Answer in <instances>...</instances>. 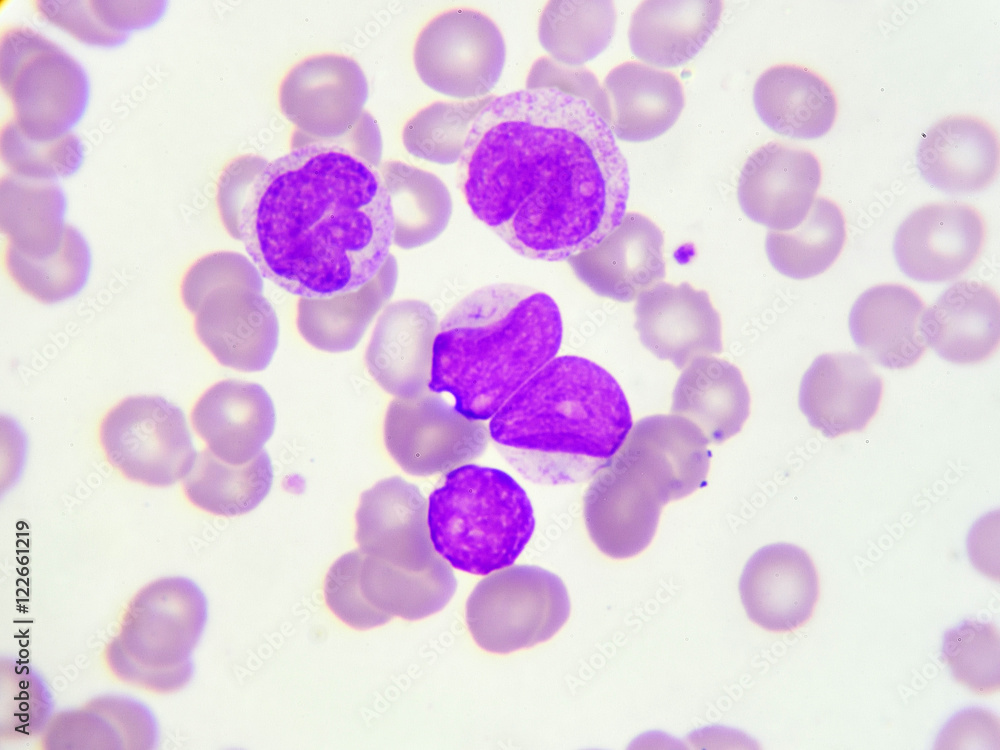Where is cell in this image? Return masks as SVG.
<instances>
[{
	"mask_svg": "<svg viewBox=\"0 0 1000 750\" xmlns=\"http://www.w3.org/2000/svg\"><path fill=\"white\" fill-rule=\"evenodd\" d=\"M571 603L564 582L534 565H515L480 580L467 599L465 618L477 645L507 654L552 638Z\"/></svg>",
	"mask_w": 1000,
	"mask_h": 750,
	"instance_id": "cell-8",
	"label": "cell"
},
{
	"mask_svg": "<svg viewBox=\"0 0 1000 750\" xmlns=\"http://www.w3.org/2000/svg\"><path fill=\"white\" fill-rule=\"evenodd\" d=\"M616 19L612 1H549L539 21V42L553 61L579 67L608 47Z\"/></svg>",
	"mask_w": 1000,
	"mask_h": 750,
	"instance_id": "cell-36",
	"label": "cell"
},
{
	"mask_svg": "<svg viewBox=\"0 0 1000 750\" xmlns=\"http://www.w3.org/2000/svg\"><path fill=\"white\" fill-rule=\"evenodd\" d=\"M383 438L392 459L407 474H443L480 457L490 434L483 421L459 413L438 393L393 399Z\"/></svg>",
	"mask_w": 1000,
	"mask_h": 750,
	"instance_id": "cell-13",
	"label": "cell"
},
{
	"mask_svg": "<svg viewBox=\"0 0 1000 750\" xmlns=\"http://www.w3.org/2000/svg\"><path fill=\"white\" fill-rule=\"evenodd\" d=\"M632 424L626 396L606 369L562 355L501 406L488 430L522 477L556 486L591 479L620 449Z\"/></svg>",
	"mask_w": 1000,
	"mask_h": 750,
	"instance_id": "cell-3",
	"label": "cell"
},
{
	"mask_svg": "<svg viewBox=\"0 0 1000 750\" xmlns=\"http://www.w3.org/2000/svg\"><path fill=\"white\" fill-rule=\"evenodd\" d=\"M1 158L13 175L54 181L77 172L84 160V148L71 132L39 141L25 136L10 120L1 130Z\"/></svg>",
	"mask_w": 1000,
	"mask_h": 750,
	"instance_id": "cell-40",
	"label": "cell"
},
{
	"mask_svg": "<svg viewBox=\"0 0 1000 750\" xmlns=\"http://www.w3.org/2000/svg\"><path fill=\"white\" fill-rule=\"evenodd\" d=\"M634 312L642 345L677 369L723 350L719 313L707 292L687 282L657 283L638 297Z\"/></svg>",
	"mask_w": 1000,
	"mask_h": 750,
	"instance_id": "cell-18",
	"label": "cell"
},
{
	"mask_svg": "<svg viewBox=\"0 0 1000 750\" xmlns=\"http://www.w3.org/2000/svg\"><path fill=\"white\" fill-rule=\"evenodd\" d=\"M356 541L363 552L411 574L434 575L445 565L430 539L426 498L399 476L382 479L361 494Z\"/></svg>",
	"mask_w": 1000,
	"mask_h": 750,
	"instance_id": "cell-15",
	"label": "cell"
},
{
	"mask_svg": "<svg viewBox=\"0 0 1000 750\" xmlns=\"http://www.w3.org/2000/svg\"><path fill=\"white\" fill-rule=\"evenodd\" d=\"M368 95L366 76L355 60L321 54L292 66L277 97L281 113L300 135L301 147L307 141L332 143L350 136L365 115Z\"/></svg>",
	"mask_w": 1000,
	"mask_h": 750,
	"instance_id": "cell-14",
	"label": "cell"
},
{
	"mask_svg": "<svg viewBox=\"0 0 1000 750\" xmlns=\"http://www.w3.org/2000/svg\"><path fill=\"white\" fill-rule=\"evenodd\" d=\"M31 3L40 17L89 45L117 46L127 38V35L112 32L99 21L91 1L42 0Z\"/></svg>",
	"mask_w": 1000,
	"mask_h": 750,
	"instance_id": "cell-41",
	"label": "cell"
},
{
	"mask_svg": "<svg viewBox=\"0 0 1000 750\" xmlns=\"http://www.w3.org/2000/svg\"><path fill=\"white\" fill-rule=\"evenodd\" d=\"M942 652L958 683L979 696L999 692L1000 638L995 625L965 621L946 633Z\"/></svg>",
	"mask_w": 1000,
	"mask_h": 750,
	"instance_id": "cell-39",
	"label": "cell"
},
{
	"mask_svg": "<svg viewBox=\"0 0 1000 750\" xmlns=\"http://www.w3.org/2000/svg\"><path fill=\"white\" fill-rule=\"evenodd\" d=\"M397 279V261L390 254L376 276L358 289L329 297H300L295 317L299 334L320 351L353 350L391 299Z\"/></svg>",
	"mask_w": 1000,
	"mask_h": 750,
	"instance_id": "cell-31",
	"label": "cell"
},
{
	"mask_svg": "<svg viewBox=\"0 0 1000 750\" xmlns=\"http://www.w3.org/2000/svg\"><path fill=\"white\" fill-rule=\"evenodd\" d=\"M753 104L770 130L791 139L824 136L837 114L830 84L813 70L791 63L774 65L758 77Z\"/></svg>",
	"mask_w": 1000,
	"mask_h": 750,
	"instance_id": "cell-29",
	"label": "cell"
},
{
	"mask_svg": "<svg viewBox=\"0 0 1000 750\" xmlns=\"http://www.w3.org/2000/svg\"><path fill=\"white\" fill-rule=\"evenodd\" d=\"M723 10L718 0H647L634 10L629 30L633 55L654 68L687 64L718 28Z\"/></svg>",
	"mask_w": 1000,
	"mask_h": 750,
	"instance_id": "cell-27",
	"label": "cell"
},
{
	"mask_svg": "<svg viewBox=\"0 0 1000 750\" xmlns=\"http://www.w3.org/2000/svg\"><path fill=\"white\" fill-rule=\"evenodd\" d=\"M739 592L749 618L764 629L787 632L811 618L819 580L810 556L787 543L766 545L745 564Z\"/></svg>",
	"mask_w": 1000,
	"mask_h": 750,
	"instance_id": "cell-20",
	"label": "cell"
},
{
	"mask_svg": "<svg viewBox=\"0 0 1000 750\" xmlns=\"http://www.w3.org/2000/svg\"><path fill=\"white\" fill-rule=\"evenodd\" d=\"M437 316L420 300L386 306L365 352L367 370L387 393L412 398L429 391Z\"/></svg>",
	"mask_w": 1000,
	"mask_h": 750,
	"instance_id": "cell-22",
	"label": "cell"
},
{
	"mask_svg": "<svg viewBox=\"0 0 1000 750\" xmlns=\"http://www.w3.org/2000/svg\"><path fill=\"white\" fill-rule=\"evenodd\" d=\"M0 81L12 108L11 121L34 140L69 133L88 106L90 83L82 66L26 26L2 29Z\"/></svg>",
	"mask_w": 1000,
	"mask_h": 750,
	"instance_id": "cell-7",
	"label": "cell"
},
{
	"mask_svg": "<svg viewBox=\"0 0 1000 750\" xmlns=\"http://www.w3.org/2000/svg\"><path fill=\"white\" fill-rule=\"evenodd\" d=\"M916 162L923 179L937 190L955 195L978 193L999 171L997 132L976 116H947L924 134Z\"/></svg>",
	"mask_w": 1000,
	"mask_h": 750,
	"instance_id": "cell-24",
	"label": "cell"
},
{
	"mask_svg": "<svg viewBox=\"0 0 1000 750\" xmlns=\"http://www.w3.org/2000/svg\"><path fill=\"white\" fill-rule=\"evenodd\" d=\"M393 215V244L415 249L437 239L452 216L453 202L435 174L399 160L378 167Z\"/></svg>",
	"mask_w": 1000,
	"mask_h": 750,
	"instance_id": "cell-33",
	"label": "cell"
},
{
	"mask_svg": "<svg viewBox=\"0 0 1000 750\" xmlns=\"http://www.w3.org/2000/svg\"><path fill=\"white\" fill-rule=\"evenodd\" d=\"M1000 306L996 291L979 281H959L925 309L928 346L954 364H977L999 346Z\"/></svg>",
	"mask_w": 1000,
	"mask_h": 750,
	"instance_id": "cell-26",
	"label": "cell"
},
{
	"mask_svg": "<svg viewBox=\"0 0 1000 750\" xmlns=\"http://www.w3.org/2000/svg\"><path fill=\"white\" fill-rule=\"evenodd\" d=\"M986 224L972 205L936 202L909 214L899 225L893 253L900 270L923 283L951 281L978 259Z\"/></svg>",
	"mask_w": 1000,
	"mask_h": 750,
	"instance_id": "cell-16",
	"label": "cell"
},
{
	"mask_svg": "<svg viewBox=\"0 0 1000 750\" xmlns=\"http://www.w3.org/2000/svg\"><path fill=\"white\" fill-rule=\"evenodd\" d=\"M273 477L271 458L265 450L246 464L231 465L206 448L197 454L183 479V489L188 500L206 512L240 516L265 499Z\"/></svg>",
	"mask_w": 1000,
	"mask_h": 750,
	"instance_id": "cell-34",
	"label": "cell"
},
{
	"mask_svg": "<svg viewBox=\"0 0 1000 750\" xmlns=\"http://www.w3.org/2000/svg\"><path fill=\"white\" fill-rule=\"evenodd\" d=\"M494 97L436 101L417 111L404 125L402 142L412 156L449 165L459 161L470 129Z\"/></svg>",
	"mask_w": 1000,
	"mask_h": 750,
	"instance_id": "cell-38",
	"label": "cell"
},
{
	"mask_svg": "<svg viewBox=\"0 0 1000 750\" xmlns=\"http://www.w3.org/2000/svg\"><path fill=\"white\" fill-rule=\"evenodd\" d=\"M180 295L198 340L221 365L242 372L269 366L280 330L263 292L236 282L204 284L182 277Z\"/></svg>",
	"mask_w": 1000,
	"mask_h": 750,
	"instance_id": "cell-11",
	"label": "cell"
},
{
	"mask_svg": "<svg viewBox=\"0 0 1000 750\" xmlns=\"http://www.w3.org/2000/svg\"><path fill=\"white\" fill-rule=\"evenodd\" d=\"M883 382L863 356L826 353L804 373L798 404L809 424L835 438L863 430L877 413Z\"/></svg>",
	"mask_w": 1000,
	"mask_h": 750,
	"instance_id": "cell-21",
	"label": "cell"
},
{
	"mask_svg": "<svg viewBox=\"0 0 1000 750\" xmlns=\"http://www.w3.org/2000/svg\"><path fill=\"white\" fill-rule=\"evenodd\" d=\"M454 593L360 549L340 556L324 581L328 608L358 630L384 625L395 617L410 621L428 617L442 610Z\"/></svg>",
	"mask_w": 1000,
	"mask_h": 750,
	"instance_id": "cell-12",
	"label": "cell"
},
{
	"mask_svg": "<svg viewBox=\"0 0 1000 750\" xmlns=\"http://www.w3.org/2000/svg\"><path fill=\"white\" fill-rule=\"evenodd\" d=\"M260 158L242 156L223 169L217 184V207L223 226L240 240L239 217L249 188L259 168Z\"/></svg>",
	"mask_w": 1000,
	"mask_h": 750,
	"instance_id": "cell-43",
	"label": "cell"
},
{
	"mask_svg": "<svg viewBox=\"0 0 1000 750\" xmlns=\"http://www.w3.org/2000/svg\"><path fill=\"white\" fill-rule=\"evenodd\" d=\"M191 421L217 458L243 465L263 451L274 432L276 413L270 395L260 384L225 379L198 398Z\"/></svg>",
	"mask_w": 1000,
	"mask_h": 750,
	"instance_id": "cell-23",
	"label": "cell"
},
{
	"mask_svg": "<svg viewBox=\"0 0 1000 750\" xmlns=\"http://www.w3.org/2000/svg\"><path fill=\"white\" fill-rule=\"evenodd\" d=\"M477 219L518 254L563 261L600 243L625 215L627 161L606 120L556 89L495 97L457 165Z\"/></svg>",
	"mask_w": 1000,
	"mask_h": 750,
	"instance_id": "cell-1",
	"label": "cell"
},
{
	"mask_svg": "<svg viewBox=\"0 0 1000 750\" xmlns=\"http://www.w3.org/2000/svg\"><path fill=\"white\" fill-rule=\"evenodd\" d=\"M671 412L693 422L709 442L720 444L743 428L750 413V394L735 365L701 356L680 374Z\"/></svg>",
	"mask_w": 1000,
	"mask_h": 750,
	"instance_id": "cell-30",
	"label": "cell"
},
{
	"mask_svg": "<svg viewBox=\"0 0 1000 750\" xmlns=\"http://www.w3.org/2000/svg\"><path fill=\"white\" fill-rule=\"evenodd\" d=\"M562 336L547 293L514 283L479 288L438 324L428 389L450 393L465 417L487 420L556 357Z\"/></svg>",
	"mask_w": 1000,
	"mask_h": 750,
	"instance_id": "cell-4",
	"label": "cell"
},
{
	"mask_svg": "<svg viewBox=\"0 0 1000 750\" xmlns=\"http://www.w3.org/2000/svg\"><path fill=\"white\" fill-rule=\"evenodd\" d=\"M0 195L5 246L35 257L61 246L68 225L64 222L67 202L56 182L5 175Z\"/></svg>",
	"mask_w": 1000,
	"mask_h": 750,
	"instance_id": "cell-32",
	"label": "cell"
},
{
	"mask_svg": "<svg viewBox=\"0 0 1000 750\" xmlns=\"http://www.w3.org/2000/svg\"><path fill=\"white\" fill-rule=\"evenodd\" d=\"M527 89H556L582 98L609 123L610 110L606 94L595 76L587 69L567 67L551 58L542 57L532 66L526 82Z\"/></svg>",
	"mask_w": 1000,
	"mask_h": 750,
	"instance_id": "cell-42",
	"label": "cell"
},
{
	"mask_svg": "<svg viewBox=\"0 0 1000 750\" xmlns=\"http://www.w3.org/2000/svg\"><path fill=\"white\" fill-rule=\"evenodd\" d=\"M591 479L583 495L585 525L596 547L614 559L647 548L663 506L693 493L655 443L633 430Z\"/></svg>",
	"mask_w": 1000,
	"mask_h": 750,
	"instance_id": "cell-6",
	"label": "cell"
},
{
	"mask_svg": "<svg viewBox=\"0 0 1000 750\" xmlns=\"http://www.w3.org/2000/svg\"><path fill=\"white\" fill-rule=\"evenodd\" d=\"M925 306L911 288L880 284L864 291L849 314L856 346L873 362L888 369L915 364L928 347L923 319Z\"/></svg>",
	"mask_w": 1000,
	"mask_h": 750,
	"instance_id": "cell-25",
	"label": "cell"
},
{
	"mask_svg": "<svg viewBox=\"0 0 1000 750\" xmlns=\"http://www.w3.org/2000/svg\"><path fill=\"white\" fill-rule=\"evenodd\" d=\"M427 525L435 550L453 568L484 576L516 561L535 518L510 474L467 463L447 472L429 495Z\"/></svg>",
	"mask_w": 1000,
	"mask_h": 750,
	"instance_id": "cell-5",
	"label": "cell"
},
{
	"mask_svg": "<svg viewBox=\"0 0 1000 750\" xmlns=\"http://www.w3.org/2000/svg\"><path fill=\"white\" fill-rule=\"evenodd\" d=\"M4 267L11 280L37 301L53 304L76 296L91 271V252L83 235L67 225L61 246L45 256H28L5 246Z\"/></svg>",
	"mask_w": 1000,
	"mask_h": 750,
	"instance_id": "cell-37",
	"label": "cell"
},
{
	"mask_svg": "<svg viewBox=\"0 0 1000 750\" xmlns=\"http://www.w3.org/2000/svg\"><path fill=\"white\" fill-rule=\"evenodd\" d=\"M845 240L841 210L833 201L819 197L797 227L769 231L765 250L769 262L779 273L803 280L825 272L840 255Z\"/></svg>",
	"mask_w": 1000,
	"mask_h": 750,
	"instance_id": "cell-35",
	"label": "cell"
},
{
	"mask_svg": "<svg viewBox=\"0 0 1000 750\" xmlns=\"http://www.w3.org/2000/svg\"><path fill=\"white\" fill-rule=\"evenodd\" d=\"M239 234L263 277L299 297H329L376 276L390 255L393 215L377 167L314 143L260 158Z\"/></svg>",
	"mask_w": 1000,
	"mask_h": 750,
	"instance_id": "cell-2",
	"label": "cell"
},
{
	"mask_svg": "<svg viewBox=\"0 0 1000 750\" xmlns=\"http://www.w3.org/2000/svg\"><path fill=\"white\" fill-rule=\"evenodd\" d=\"M99 21L112 32L146 28L158 21L165 11L164 1H91Z\"/></svg>",
	"mask_w": 1000,
	"mask_h": 750,
	"instance_id": "cell-44",
	"label": "cell"
},
{
	"mask_svg": "<svg viewBox=\"0 0 1000 750\" xmlns=\"http://www.w3.org/2000/svg\"><path fill=\"white\" fill-rule=\"evenodd\" d=\"M567 263L592 292L619 302L638 298L665 277L664 238L646 216L629 212L596 246Z\"/></svg>",
	"mask_w": 1000,
	"mask_h": 750,
	"instance_id": "cell-19",
	"label": "cell"
},
{
	"mask_svg": "<svg viewBox=\"0 0 1000 750\" xmlns=\"http://www.w3.org/2000/svg\"><path fill=\"white\" fill-rule=\"evenodd\" d=\"M99 440L114 469L153 487L183 480L198 454L182 409L155 395L131 396L112 407L100 423Z\"/></svg>",
	"mask_w": 1000,
	"mask_h": 750,
	"instance_id": "cell-9",
	"label": "cell"
},
{
	"mask_svg": "<svg viewBox=\"0 0 1000 750\" xmlns=\"http://www.w3.org/2000/svg\"><path fill=\"white\" fill-rule=\"evenodd\" d=\"M615 138L646 142L668 131L680 117L685 96L679 78L640 62L614 67L603 83Z\"/></svg>",
	"mask_w": 1000,
	"mask_h": 750,
	"instance_id": "cell-28",
	"label": "cell"
},
{
	"mask_svg": "<svg viewBox=\"0 0 1000 750\" xmlns=\"http://www.w3.org/2000/svg\"><path fill=\"white\" fill-rule=\"evenodd\" d=\"M504 37L485 13L455 7L433 16L419 31L414 67L430 89L458 100L486 97L500 80Z\"/></svg>",
	"mask_w": 1000,
	"mask_h": 750,
	"instance_id": "cell-10",
	"label": "cell"
},
{
	"mask_svg": "<svg viewBox=\"0 0 1000 750\" xmlns=\"http://www.w3.org/2000/svg\"><path fill=\"white\" fill-rule=\"evenodd\" d=\"M821 183L810 151L771 141L756 149L739 174L737 198L744 214L771 231L797 227L808 215Z\"/></svg>",
	"mask_w": 1000,
	"mask_h": 750,
	"instance_id": "cell-17",
	"label": "cell"
}]
</instances>
